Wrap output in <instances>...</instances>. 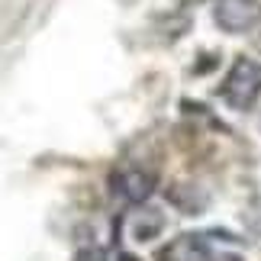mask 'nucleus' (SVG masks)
I'll list each match as a JSON object with an SVG mask.
<instances>
[{
  "label": "nucleus",
  "instance_id": "obj_1",
  "mask_svg": "<svg viewBox=\"0 0 261 261\" xmlns=\"http://www.w3.org/2000/svg\"><path fill=\"white\" fill-rule=\"evenodd\" d=\"M232 239L229 232H194V236H180L171 248H165L158 261H242V255L236 248H226Z\"/></svg>",
  "mask_w": 261,
  "mask_h": 261
},
{
  "label": "nucleus",
  "instance_id": "obj_2",
  "mask_svg": "<svg viewBox=\"0 0 261 261\" xmlns=\"http://www.w3.org/2000/svg\"><path fill=\"white\" fill-rule=\"evenodd\" d=\"M223 94L229 100V107H236V110L255 107V100L261 94V68L252 62V58H239L226 74Z\"/></svg>",
  "mask_w": 261,
  "mask_h": 261
},
{
  "label": "nucleus",
  "instance_id": "obj_3",
  "mask_svg": "<svg viewBox=\"0 0 261 261\" xmlns=\"http://www.w3.org/2000/svg\"><path fill=\"white\" fill-rule=\"evenodd\" d=\"M213 16L226 33H245V29H252L258 23L261 4L258 0H216Z\"/></svg>",
  "mask_w": 261,
  "mask_h": 261
},
{
  "label": "nucleus",
  "instance_id": "obj_4",
  "mask_svg": "<svg viewBox=\"0 0 261 261\" xmlns=\"http://www.w3.org/2000/svg\"><path fill=\"white\" fill-rule=\"evenodd\" d=\"M113 190H116V194L123 197V200H129V203H145V200L152 197V190H155V177L148 174V171L129 168V171L116 174Z\"/></svg>",
  "mask_w": 261,
  "mask_h": 261
},
{
  "label": "nucleus",
  "instance_id": "obj_5",
  "mask_svg": "<svg viewBox=\"0 0 261 261\" xmlns=\"http://www.w3.org/2000/svg\"><path fill=\"white\" fill-rule=\"evenodd\" d=\"M162 229H165V216L152 206L136 210V213L126 219V236L133 239V242H152L155 236H162Z\"/></svg>",
  "mask_w": 261,
  "mask_h": 261
},
{
  "label": "nucleus",
  "instance_id": "obj_6",
  "mask_svg": "<svg viewBox=\"0 0 261 261\" xmlns=\"http://www.w3.org/2000/svg\"><path fill=\"white\" fill-rule=\"evenodd\" d=\"M74 261H107V252L103 248H81L74 255Z\"/></svg>",
  "mask_w": 261,
  "mask_h": 261
},
{
  "label": "nucleus",
  "instance_id": "obj_7",
  "mask_svg": "<svg viewBox=\"0 0 261 261\" xmlns=\"http://www.w3.org/2000/svg\"><path fill=\"white\" fill-rule=\"evenodd\" d=\"M119 261H136V258L133 255H119Z\"/></svg>",
  "mask_w": 261,
  "mask_h": 261
}]
</instances>
